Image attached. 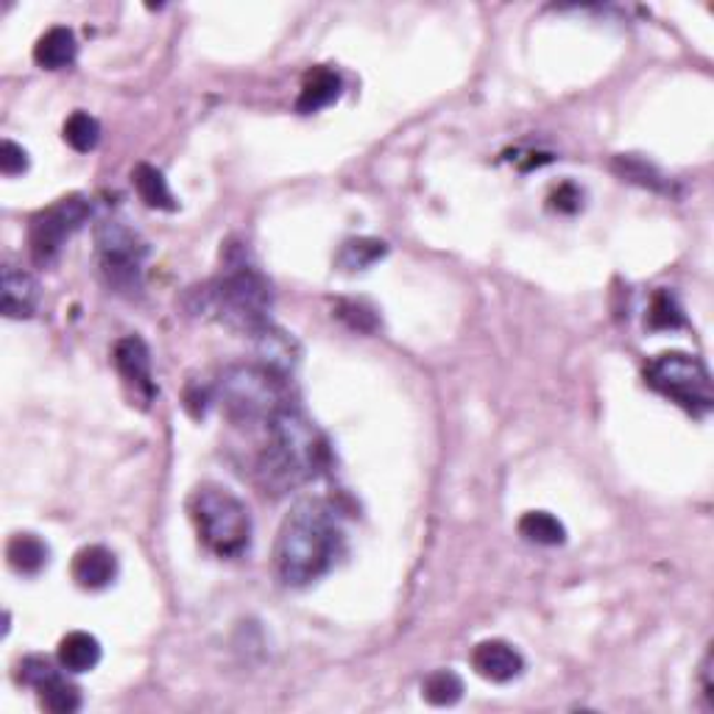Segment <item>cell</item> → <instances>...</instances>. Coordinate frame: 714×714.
<instances>
[{"label":"cell","mask_w":714,"mask_h":714,"mask_svg":"<svg viewBox=\"0 0 714 714\" xmlns=\"http://www.w3.org/2000/svg\"><path fill=\"white\" fill-rule=\"evenodd\" d=\"M131 182H135L137 195L146 207L151 210H166V213H173L179 207L177 199H173L171 188H168V179L162 177L160 168L148 166V162H140V166L131 171Z\"/></svg>","instance_id":"obj_16"},{"label":"cell","mask_w":714,"mask_h":714,"mask_svg":"<svg viewBox=\"0 0 714 714\" xmlns=\"http://www.w3.org/2000/svg\"><path fill=\"white\" fill-rule=\"evenodd\" d=\"M95 248L98 266L109 288L120 296H140L142 290V263L148 257V243L124 221L107 219L95 230Z\"/></svg>","instance_id":"obj_7"},{"label":"cell","mask_w":714,"mask_h":714,"mask_svg":"<svg viewBox=\"0 0 714 714\" xmlns=\"http://www.w3.org/2000/svg\"><path fill=\"white\" fill-rule=\"evenodd\" d=\"M7 558L18 575H40L51 561V550L34 533H14L7 544Z\"/></svg>","instance_id":"obj_15"},{"label":"cell","mask_w":714,"mask_h":714,"mask_svg":"<svg viewBox=\"0 0 714 714\" xmlns=\"http://www.w3.org/2000/svg\"><path fill=\"white\" fill-rule=\"evenodd\" d=\"M78 42L67 25H54L36 40L34 45V62L42 71H65L76 62Z\"/></svg>","instance_id":"obj_13"},{"label":"cell","mask_w":714,"mask_h":714,"mask_svg":"<svg viewBox=\"0 0 714 714\" xmlns=\"http://www.w3.org/2000/svg\"><path fill=\"white\" fill-rule=\"evenodd\" d=\"M113 363L118 369V374L124 377V383L135 391L137 399L142 405L154 402L157 383H154V369H151V349L142 341L140 335H126L115 343Z\"/></svg>","instance_id":"obj_9"},{"label":"cell","mask_w":714,"mask_h":714,"mask_svg":"<svg viewBox=\"0 0 714 714\" xmlns=\"http://www.w3.org/2000/svg\"><path fill=\"white\" fill-rule=\"evenodd\" d=\"M422 695L433 706H452V703H458L463 697L461 675L452 673V670H436L422 684Z\"/></svg>","instance_id":"obj_23"},{"label":"cell","mask_w":714,"mask_h":714,"mask_svg":"<svg viewBox=\"0 0 714 714\" xmlns=\"http://www.w3.org/2000/svg\"><path fill=\"white\" fill-rule=\"evenodd\" d=\"M341 89L343 82L335 71H330V67H316V71L308 73L305 84H301L296 109H299L301 115L321 113V109H327L330 104H335Z\"/></svg>","instance_id":"obj_14"},{"label":"cell","mask_w":714,"mask_h":714,"mask_svg":"<svg viewBox=\"0 0 714 714\" xmlns=\"http://www.w3.org/2000/svg\"><path fill=\"white\" fill-rule=\"evenodd\" d=\"M644 383L661 396H668L686 414L703 416L714 407V388L708 369L697 361L695 354L664 352L644 369Z\"/></svg>","instance_id":"obj_6"},{"label":"cell","mask_w":714,"mask_h":714,"mask_svg":"<svg viewBox=\"0 0 714 714\" xmlns=\"http://www.w3.org/2000/svg\"><path fill=\"white\" fill-rule=\"evenodd\" d=\"M0 299L7 319H31L40 310V285L23 268L7 266L0 277Z\"/></svg>","instance_id":"obj_12"},{"label":"cell","mask_w":714,"mask_h":714,"mask_svg":"<svg viewBox=\"0 0 714 714\" xmlns=\"http://www.w3.org/2000/svg\"><path fill=\"white\" fill-rule=\"evenodd\" d=\"M343 553V527L324 500H301L285 516L274 547V567L285 586H310L324 578Z\"/></svg>","instance_id":"obj_1"},{"label":"cell","mask_w":714,"mask_h":714,"mask_svg":"<svg viewBox=\"0 0 714 714\" xmlns=\"http://www.w3.org/2000/svg\"><path fill=\"white\" fill-rule=\"evenodd\" d=\"M54 673H56V668L51 659H45V656H25V659L18 664V673H14V679H18V684L36 690V686H40L47 675H54Z\"/></svg>","instance_id":"obj_25"},{"label":"cell","mask_w":714,"mask_h":714,"mask_svg":"<svg viewBox=\"0 0 714 714\" xmlns=\"http://www.w3.org/2000/svg\"><path fill=\"white\" fill-rule=\"evenodd\" d=\"M615 171L620 173L622 179H628V182L639 184V188L656 190V193H670V190H673L670 179L664 177V173H661L659 168L653 166V162L642 160V157H637V154H620V157H617Z\"/></svg>","instance_id":"obj_21"},{"label":"cell","mask_w":714,"mask_h":714,"mask_svg":"<svg viewBox=\"0 0 714 714\" xmlns=\"http://www.w3.org/2000/svg\"><path fill=\"white\" fill-rule=\"evenodd\" d=\"M268 444L260 455V478L274 494L308 483L324 472L330 452L319 427L296 405H285L268 422Z\"/></svg>","instance_id":"obj_3"},{"label":"cell","mask_w":714,"mask_h":714,"mask_svg":"<svg viewBox=\"0 0 714 714\" xmlns=\"http://www.w3.org/2000/svg\"><path fill=\"white\" fill-rule=\"evenodd\" d=\"M335 316L358 332H374L377 330V316L372 308L361 305V301H341L335 308Z\"/></svg>","instance_id":"obj_26"},{"label":"cell","mask_w":714,"mask_h":714,"mask_svg":"<svg viewBox=\"0 0 714 714\" xmlns=\"http://www.w3.org/2000/svg\"><path fill=\"white\" fill-rule=\"evenodd\" d=\"M520 536L531 544H542V547H558V544L567 542V527L547 511H527L520 520Z\"/></svg>","instance_id":"obj_19"},{"label":"cell","mask_w":714,"mask_h":714,"mask_svg":"<svg viewBox=\"0 0 714 714\" xmlns=\"http://www.w3.org/2000/svg\"><path fill=\"white\" fill-rule=\"evenodd\" d=\"M199 539L219 558H241L252 544V514L224 486H199L188 500Z\"/></svg>","instance_id":"obj_4"},{"label":"cell","mask_w":714,"mask_h":714,"mask_svg":"<svg viewBox=\"0 0 714 714\" xmlns=\"http://www.w3.org/2000/svg\"><path fill=\"white\" fill-rule=\"evenodd\" d=\"M215 394L235 425H268L285 405H290L285 374L268 366L224 369Z\"/></svg>","instance_id":"obj_5"},{"label":"cell","mask_w":714,"mask_h":714,"mask_svg":"<svg viewBox=\"0 0 714 714\" xmlns=\"http://www.w3.org/2000/svg\"><path fill=\"white\" fill-rule=\"evenodd\" d=\"M65 142L78 154H89L100 142V124L89 113L78 109L65 120Z\"/></svg>","instance_id":"obj_24"},{"label":"cell","mask_w":714,"mask_h":714,"mask_svg":"<svg viewBox=\"0 0 714 714\" xmlns=\"http://www.w3.org/2000/svg\"><path fill=\"white\" fill-rule=\"evenodd\" d=\"M472 668L480 679L508 684V681L520 679L525 673V659L514 644L502 642V639H486V642L475 644Z\"/></svg>","instance_id":"obj_10"},{"label":"cell","mask_w":714,"mask_h":714,"mask_svg":"<svg viewBox=\"0 0 714 714\" xmlns=\"http://www.w3.org/2000/svg\"><path fill=\"white\" fill-rule=\"evenodd\" d=\"M36 695H40V706L51 714H73L82 708V690L60 670L36 686Z\"/></svg>","instance_id":"obj_18"},{"label":"cell","mask_w":714,"mask_h":714,"mask_svg":"<svg viewBox=\"0 0 714 714\" xmlns=\"http://www.w3.org/2000/svg\"><path fill=\"white\" fill-rule=\"evenodd\" d=\"M584 207V190L573 182H564L550 193V210L561 215H575Z\"/></svg>","instance_id":"obj_27"},{"label":"cell","mask_w":714,"mask_h":714,"mask_svg":"<svg viewBox=\"0 0 714 714\" xmlns=\"http://www.w3.org/2000/svg\"><path fill=\"white\" fill-rule=\"evenodd\" d=\"M89 215H93V207H89V201L78 193L65 195V199H60L47 210L36 213L29 226V246L36 266L45 268L51 266V263H56L65 243L87 224Z\"/></svg>","instance_id":"obj_8"},{"label":"cell","mask_w":714,"mask_h":714,"mask_svg":"<svg viewBox=\"0 0 714 714\" xmlns=\"http://www.w3.org/2000/svg\"><path fill=\"white\" fill-rule=\"evenodd\" d=\"M73 580L87 592H100L118 580V555L104 544H87L73 555Z\"/></svg>","instance_id":"obj_11"},{"label":"cell","mask_w":714,"mask_h":714,"mask_svg":"<svg viewBox=\"0 0 714 714\" xmlns=\"http://www.w3.org/2000/svg\"><path fill=\"white\" fill-rule=\"evenodd\" d=\"M190 299H193L190 305L193 313L221 321L235 332L257 338L271 327V319H268L274 305L271 283L246 260L243 248H235V252L230 248L224 274L204 288H195Z\"/></svg>","instance_id":"obj_2"},{"label":"cell","mask_w":714,"mask_h":714,"mask_svg":"<svg viewBox=\"0 0 714 714\" xmlns=\"http://www.w3.org/2000/svg\"><path fill=\"white\" fill-rule=\"evenodd\" d=\"M100 642L87 631H71L60 642V664L67 673H89L98 668Z\"/></svg>","instance_id":"obj_17"},{"label":"cell","mask_w":714,"mask_h":714,"mask_svg":"<svg viewBox=\"0 0 714 714\" xmlns=\"http://www.w3.org/2000/svg\"><path fill=\"white\" fill-rule=\"evenodd\" d=\"M686 324L684 308H681L679 296L668 288H659L650 299L648 308V327L650 330H679Z\"/></svg>","instance_id":"obj_22"},{"label":"cell","mask_w":714,"mask_h":714,"mask_svg":"<svg viewBox=\"0 0 714 714\" xmlns=\"http://www.w3.org/2000/svg\"><path fill=\"white\" fill-rule=\"evenodd\" d=\"M388 254V246L383 241H374V237H352L341 246L338 252V266L343 271H366L374 263H380Z\"/></svg>","instance_id":"obj_20"},{"label":"cell","mask_w":714,"mask_h":714,"mask_svg":"<svg viewBox=\"0 0 714 714\" xmlns=\"http://www.w3.org/2000/svg\"><path fill=\"white\" fill-rule=\"evenodd\" d=\"M29 171V154L25 148L18 146L14 140H3L0 146V173L3 177H20V173Z\"/></svg>","instance_id":"obj_28"}]
</instances>
